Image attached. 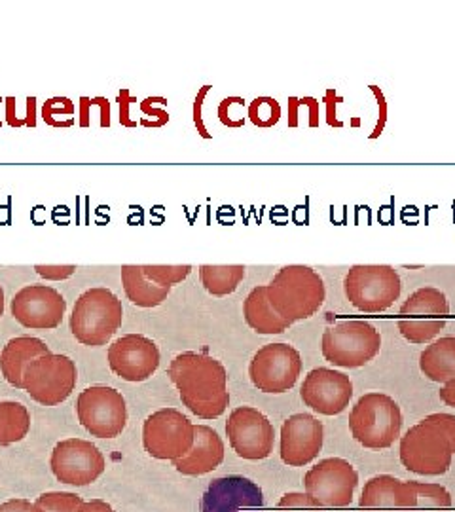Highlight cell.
Instances as JSON below:
<instances>
[{
  "label": "cell",
  "instance_id": "1",
  "mask_svg": "<svg viewBox=\"0 0 455 512\" xmlns=\"http://www.w3.org/2000/svg\"><path fill=\"white\" fill-rule=\"evenodd\" d=\"M169 378L181 401L201 420H217L230 406L228 372L211 355L184 351L169 365Z\"/></svg>",
  "mask_w": 455,
  "mask_h": 512
},
{
  "label": "cell",
  "instance_id": "2",
  "mask_svg": "<svg viewBox=\"0 0 455 512\" xmlns=\"http://www.w3.org/2000/svg\"><path fill=\"white\" fill-rule=\"evenodd\" d=\"M266 291L275 311L289 325L313 317L327 298L323 277L304 264L281 268L266 285Z\"/></svg>",
  "mask_w": 455,
  "mask_h": 512
},
{
  "label": "cell",
  "instance_id": "3",
  "mask_svg": "<svg viewBox=\"0 0 455 512\" xmlns=\"http://www.w3.org/2000/svg\"><path fill=\"white\" fill-rule=\"evenodd\" d=\"M349 431L368 450L391 448L401 440V406L380 391L366 393L349 412Z\"/></svg>",
  "mask_w": 455,
  "mask_h": 512
},
{
  "label": "cell",
  "instance_id": "4",
  "mask_svg": "<svg viewBox=\"0 0 455 512\" xmlns=\"http://www.w3.org/2000/svg\"><path fill=\"white\" fill-rule=\"evenodd\" d=\"M124 321V308L107 287H93L80 294L71 315V332L82 346H107Z\"/></svg>",
  "mask_w": 455,
  "mask_h": 512
},
{
  "label": "cell",
  "instance_id": "5",
  "mask_svg": "<svg viewBox=\"0 0 455 512\" xmlns=\"http://www.w3.org/2000/svg\"><path fill=\"white\" fill-rule=\"evenodd\" d=\"M321 351L330 365L361 368L382 351V334L363 319H344L325 330Z\"/></svg>",
  "mask_w": 455,
  "mask_h": 512
},
{
  "label": "cell",
  "instance_id": "6",
  "mask_svg": "<svg viewBox=\"0 0 455 512\" xmlns=\"http://www.w3.org/2000/svg\"><path fill=\"white\" fill-rule=\"evenodd\" d=\"M399 454L404 469L421 476L446 475L454 459L450 440L429 416L402 435Z\"/></svg>",
  "mask_w": 455,
  "mask_h": 512
},
{
  "label": "cell",
  "instance_id": "7",
  "mask_svg": "<svg viewBox=\"0 0 455 512\" xmlns=\"http://www.w3.org/2000/svg\"><path fill=\"white\" fill-rule=\"evenodd\" d=\"M344 293L364 313L387 311L402 293L401 275L387 264H357L344 277Z\"/></svg>",
  "mask_w": 455,
  "mask_h": 512
},
{
  "label": "cell",
  "instance_id": "8",
  "mask_svg": "<svg viewBox=\"0 0 455 512\" xmlns=\"http://www.w3.org/2000/svg\"><path fill=\"white\" fill-rule=\"evenodd\" d=\"M450 319L448 296L435 287H421L410 294L399 310V330L410 344H431Z\"/></svg>",
  "mask_w": 455,
  "mask_h": 512
},
{
  "label": "cell",
  "instance_id": "9",
  "mask_svg": "<svg viewBox=\"0 0 455 512\" xmlns=\"http://www.w3.org/2000/svg\"><path fill=\"white\" fill-rule=\"evenodd\" d=\"M76 416L91 437L116 439L128 425V404L118 389L91 385L78 395Z\"/></svg>",
  "mask_w": 455,
  "mask_h": 512
},
{
  "label": "cell",
  "instance_id": "10",
  "mask_svg": "<svg viewBox=\"0 0 455 512\" xmlns=\"http://www.w3.org/2000/svg\"><path fill=\"white\" fill-rule=\"evenodd\" d=\"M78 370L73 359L61 353H46L27 366L23 391L42 406H57L73 395Z\"/></svg>",
  "mask_w": 455,
  "mask_h": 512
},
{
  "label": "cell",
  "instance_id": "11",
  "mask_svg": "<svg viewBox=\"0 0 455 512\" xmlns=\"http://www.w3.org/2000/svg\"><path fill=\"white\" fill-rule=\"evenodd\" d=\"M143 446L150 458L177 461L194 446V423L175 408L150 414L143 425Z\"/></svg>",
  "mask_w": 455,
  "mask_h": 512
},
{
  "label": "cell",
  "instance_id": "12",
  "mask_svg": "<svg viewBox=\"0 0 455 512\" xmlns=\"http://www.w3.org/2000/svg\"><path fill=\"white\" fill-rule=\"evenodd\" d=\"M359 473L342 458L321 459L304 476V490L323 509H346L353 503Z\"/></svg>",
  "mask_w": 455,
  "mask_h": 512
},
{
  "label": "cell",
  "instance_id": "13",
  "mask_svg": "<svg viewBox=\"0 0 455 512\" xmlns=\"http://www.w3.org/2000/svg\"><path fill=\"white\" fill-rule=\"evenodd\" d=\"M300 374L302 357L289 344H268L258 349L249 365V378L256 389L273 395L291 391Z\"/></svg>",
  "mask_w": 455,
  "mask_h": 512
},
{
  "label": "cell",
  "instance_id": "14",
  "mask_svg": "<svg viewBox=\"0 0 455 512\" xmlns=\"http://www.w3.org/2000/svg\"><path fill=\"white\" fill-rule=\"evenodd\" d=\"M226 435L239 458L260 461L270 458L275 444V429L258 408L239 406L226 421Z\"/></svg>",
  "mask_w": 455,
  "mask_h": 512
},
{
  "label": "cell",
  "instance_id": "15",
  "mask_svg": "<svg viewBox=\"0 0 455 512\" xmlns=\"http://www.w3.org/2000/svg\"><path fill=\"white\" fill-rule=\"evenodd\" d=\"M50 467L55 478L69 486H90L105 473V458L90 440H61L52 452Z\"/></svg>",
  "mask_w": 455,
  "mask_h": 512
},
{
  "label": "cell",
  "instance_id": "16",
  "mask_svg": "<svg viewBox=\"0 0 455 512\" xmlns=\"http://www.w3.org/2000/svg\"><path fill=\"white\" fill-rule=\"evenodd\" d=\"M12 315L21 327L31 330L57 329L65 317L67 300L48 285H27L12 298Z\"/></svg>",
  "mask_w": 455,
  "mask_h": 512
},
{
  "label": "cell",
  "instance_id": "17",
  "mask_svg": "<svg viewBox=\"0 0 455 512\" xmlns=\"http://www.w3.org/2000/svg\"><path fill=\"white\" fill-rule=\"evenodd\" d=\"M300 397L313 412L321 416H338L353 399V384L344 372L319 366L304 378Z\"/></svg>",
  "mask_w": 455,
  "mask_h": 512
},
{
  "label": "cell",
  "instance_id": "18",
  "mask_svg": "<svg viewBox=\"0 0 455 512\" xmlns=\"http://www.w3.org/2000/svg\"><path fill=\"white\" fill-rule=\"evenodd\" d=\"M162 361L158 346L143 334H126L109 348L110 370L131 384L146 382Z\"/></svg>",
  "mask_w": 455,
  "mask_h": 512
},
{
  "label": "cell",
  "instance_id": "19",
  "mask_svg": "<svg viewBox=\"0 0 455 512\" xmlns=\"http://www.w3.org/2000/svg\"><path fill=\"white\" fill-rule=\"evenodd\" d=\"M325 442V427L311 414H294L283 421L279 454L289 467H306L319 458Z\"/></svg>",
  "mask_w": 455,
  "mask_h": 512
},
{
  "label": "cell",
  "instance_id": "20",
  "mask_svg": "<svg viewBox=\"0 0 455 512\" xmlns=\"http://www.w3.org/2000/svg\"><path fill=\"white\" fill-rule=\"evenodd\" d=\"M201 512H266L262 488L247 476H222L201 497Z\"/></svg>",
  "mask_w": 455,
  "mask_h": 512
},
{
  "label": "cell",
  "instance_id": "21",
  "mask_svg": "<svg viewBox=\"0 0 455 512\" xmlns=\"http://www.w3.org/2000/svg\"><path fill=\"white\" fill-rule=\"evenodd\" d=\"M224 461V442L209 425H194V446L184 458L173 461L175 469L186 476H203L219 469Z\"/></svg>",
  "mask_w": 455,
  "mask_h": 512
},
{
  "label": "cell",
  "instance_id": "22",
  "mask_svg": "<svg viewBox=\"0 0 455 512\" xmlns=\"http://www.w3.org/2000/svg\"><path fill=\"white\" fill-rule=\"evenodd\" d=\"M46 353H50V348L40 338H33V336L12 338L0 351V372L4 380L16 389H23V376L27 366Z\"/></svg>",
  "mask_w": 455,
  "mask_h": 512
},
{
  "label": "cell",
  "instance_id": "23",
  "mask_svg": "<svg viewBox=\"0 0 455 512\" xmlns=\"http://www.w3.org/2000/svg\"><path fill=\"white\" fill-rule=\"evenodd\" d=\"M361 512H408L406 484L391 475L372 476L359 499Z\"/></svg>",
  "mask_w": 455,
  "mask_h": 512
},
{
  "label": "cell",
  "instance_id": "24",
  "mask_svg": "<svg viewBox=\"0 0 455 512\" xmlns=\"http://www.w3.org/2000/svg\"><path fill=\"white\" fill-rule=\"evenodd\" d=\"M243 317L247 325L262 336L283 334L291 325L275 311L268 298L266 285L255 287L243 302Z\"/></svg>",
  "mask_w": 455,
  "mask_h": 512
},
{
  "label": "cell",
  "instance_id": "25",
  "mask_svg": "<svg viewBox=\"0 0 455 512\" xmlns=\"http://www.w3.org/2000/svg\"><path fill=\"white\" fill-rule=\"evenodd\" d=\"M419 368L425 378L437 384L455 380V336H442L419 355Z\"/></svg>",
  "mask_w": 455,
  "mask_h": 512
},
{
  "label": "cell",
  "instance_id": "26",
  "mask_svg": "<svg viewBox=\"0 0 455 512\" xmlns=\"http://www.w3.org/2000/svg\"><path fill=\"white\" fill-rule=\"evenodd\" d=\"M122 285L129 302L137 308H158L171 293V289L152 283L143 272V266L133 264L122 266Z\"/></svg>",
  "mask_w": 455,
  "mask_h": 512
},
{
  "label": "cell",
  "instance_id": "27",
  "mask_svg": "<svg viewBox=\"0 0 455 512\" xmlns=\"http://www.w3.org/2000/svg\"><path fill=\"white\" fill-rule=\"evenodd\" d=\"M404 484L408 512H454L452 494L444 486L418 480H408Z\"/></svg>",
  "mask_w": 455,
  "mask_h": 512
},
{
  "label": "cell",
  "instance_id": "28",
  "mask_svg": "<svg viewBox=\"0 0 455 512\" xmlns=\"http://www.w3.org/2000/svg\"><path fill=\"white\" fill-rule=\"evenodd\" d=\"M200 279L203 289L217 298L236 293L239 283L245 279V266L228 264V266H200Z\"/></svg>",
  "mask_w": 455,
  "mask_h": 512
},
{
  "label": "cell",
  "instance_id": "29",
  "mask_svg": "<svg viewBox=\"0 0 455 512\" xmlns=\"http://www.w3.org/2000/svg\"><path fill=\"white\" fill-rule=\"evenodd\" d=\"M31 429V414L21 403H0V446H10L25 439Z\"/></svg>",
  "mask_w": 455,
  "mask_h": 512
},
{
  "label": "cell",
  "instance_id": "30",
  "mask_svg": "<svg viewBox=\"0 0 455 512\" xmlns=\"http://www.w3.org/2000/svg\"><path fill=\"white\" fill-rule=\"evenodd\" d=\"M247 118L256 128H273L281 120V105L273 97H256L247 109Z\"/></svg>",
  "mask_w": 455,
  "mask_h": 512
},
{
  "label": "cell",
  "instance_id": "31",
  "mask_svg": "<svg viewBox=\"0 0 455 512\" xmlns=\"http://www.w3.org/2000/svg\"><path fill=\"white\" fill-rule=\"evenodd\" d=\"M143 272H145L146 277L152 283L165 287V289H171L173 285L182 283L190 275L192 266L190 264H177V266H171V264H148V266H143Z\"/></svg>",
  "mask_w": 455,
  "mask_h": 512
},
{
  "label": "cell",
  "instance_id": "32",
  "mask_svg": "<svg viewBox=\"0 0 455 512\" xmlns=\"http://www.w3.org/2000/svg\"><path fill=\"white\" fill-rule=\"evenodd\" d=\"M82 503V497L71 492H50L37 499V507L42 512H78Z\"/></svg>",
  "mask_w": 455,
  "mask_h": 512
},
{
  "label": "cell",
  "instance_id": "33",
  "mask_svg": "<svg viewBox=\"0 0 455 512\" xmlns=\"http://www.w3.org/2000/svg\"><path fill=\"white\" fill-rule=\"evenodd\" d=\"M273 512H327V509L319 507L306 492H291L279 499Z\"/></svg>",
  "mask_w": 455,
  "mask_h": 512
},
{
  "label": "cell",
  "instance_id": "34",
  "mask_svg": "<svg viewBox=\"0 0 455 512\" xmlns=\"http://www.w3.org/2000/svg\"><path fill=\"white\" fill-rule=\"evenodd\" d=\"M74 112L76 107L69 97H52L42 107V120L52 128H59L57 116H73Z\"/></svg>",
  "mask_w": 455,
  "mask_h": 512
},
{
  "label": "cell",
  "instance_id": "35",
  "mask_svg": "<svg viewBox=\"0 0 455 512\" xmlns=\"http://www.w3.org/2000/svg\"><path fill=\"white\" fill-rule=\"evenodd\" d=\"M310 110V128H319L321 103L315 97H289V128H298V109Z\"/></svg>",
  "mask_w": 455,
  "mask_h": 512
},
{
  "label": "cell",
  "instance_id": "36",
  "mask_svg": "<svg viewBox=\"0 0 455 512\" xmlns=\"http://www.w3.org/2000/svg\"><path fill=\"white\" fill-rule=\"evenodd\" d=\"M241 101H245L243 97H226V99H222L219 105V120L222 126H226V128H243L245 126V116H243V112H236L234 107H236L237 103H241Z\"/></svg>",
  "mask_w": 455,
  "mask_h": 512
},
{
  "label": "cell",
  "instance_id": "37",
  "mask_svg": "<svg viewBox=\"0 0 455 512\" xmlns=\"http://www.w3.org/2000/svg\"><path fill=\"white\" fill-rule=\"evenodd\" d=\"M167 99L165 97H146L145 101L141 103V112L145 116H154V124L152 128H162L169 122V112L165 110Z\"/></svg>",
  "mask_w": 455,
  "mask_h": 512
},
{
  "label": "cell",
  "instance_id": "38",
  "mask_svg": "<svg viewBox=\"0 0 455 512\" xmlns=\"http://www.w3.org/2000/svg\"><path fill=\"white\" fill-rule=\"evenodd\" d=\"M35 272L40 277L48 279V281H65V279L73 277L76 266L74 264H67V266H42V264H37Z\"/></svg>",
  "mask_w": 455,
  "mask_h": 512
},
{
  "label": "cell",
  "instance_id": "39",
  "mask_svg": "<svg viewBox=\"0 0 455 512\" xmlns=\"http://www.w3.org/2000/svg\"><path fill=\"white\" fill-rule=\"evenodd\" d=\"M370 92L374 93V97H376V101H378V110H380V114H378V124H376L374 131L370 133V139H378V137L382 135L383 129H385V124H387L389 105H387V99H385V95H383L380 86H374V84H372V86H370Z\"/></svg>",
  "mask_w": 455,
  "mask_h": 512
},
{
  "label": "cell",
  "instance_id": "40",
  "mask_svg": "<svg viewBox=\"0 0 455 512\" xmlns=\"http://www.w3.org/2000/svg\"><path fill=\"white\" fill-rule=\"evenodd\" d=\"M209 92H211V86H203L198 95H196V101H194V126H196L200 137H203V139H211L213 137L205 128V124H203V101H205V97H207Z\"/></svg>",
  "mask_w": 455,
  "mask_h": 512
},
{
  "label": "cell",
  "instance_id": "41",
  "mask_svg": "<svg viewBox=\"0 0 455 512\" xmlns=\"http://www.w3.org/2000/svg\"><path fill=\"white\" fill-rule=\"evenodd\" d=\"M342 101H344V99L338 97L336 90H327V93H325L323 103L327 105V124L330 128H344V122L338 120V114H336V107H338V103H342Z\"/></svg>",
  "mask_w": 455,
  "mask_h": 512
},
{
  "label": "cell",
  "instance_id": "42",
  "mask_svg": "<svg viewBox=\"0 0 455 512\" xmlns=\"http://www.w3.org/2000/svg\"><path fill=\"white\" fill-rule=\"evenodd\" d=\"M133 103H137V101L131 97V93H129L128 88H124L122 92L118 93L120 124H122V126H126V128H135V126H137V122H135V120H131V114H129V109H131V105H133Z\"/></svg>",
  "mask_w": 455,
  "mask_h": 512
},
{
  "label": "cell",
  "instance_id": "43",
  "mask_svg": "<svg viewBox=\"0 0 455 512\" xmlns=\"http://www.w3.org/2000/svg\"><path fill=\"white\" fill-rule=\"evenodd\" d=\"M429 418L435 421L438 427L444 431V435L448 437L450 444H452V450H454L455 456V416H452V414H444V412H438V414H431Z\"/></svg>",
  "mask_w": 455,
  "mask_h": 512
},
{
  "label": "cell",
  "instance_id": "44",
  "mask_svg": "<svg viewBox=\"0 0 455 512\" xmlns=\"http://www.w3.org/2000/svg\"><path fill=\"white\" fill-rule=\"evenodd\" d=\"M0 512H42L37 503H31L27 499H10L0 505Z\"/></svg>",
  "mask_w": 455,
  "mask_h": 512
},
{
  "label": "cell",
  "instance_id": "45",
  "mask_svg": "<svg viewBox=\"0 0 455 512\" xmlns=\"http://www.w3.org/2000/svg\"><path fill=\"white\" fill-rule=\"evenodd\" d=\"M4 105H6V122H8V126H12V128L25 126V120L18 118L16 99H14V97H6V99H4Z\"/></svg>",
  "mask_w": 455,
  "mask_h": 512
},
{
  "label": "cell",
  "instance_id": "46",
  "mask_svg": "<svg viewBox=\"0 0 455 512\" xmlns=\"http://www.w3.org/2000/svg\"><path fill=\"white\" fill-rule=\"evenodd\" d=\"M91 105L101 109V128H110V103L107 97H93Z\"/></svg>",
  "mask_w": 455,
  "mask_h": 512
},
{
  "label": "cell",
  "instance_id": "47",
  "mask_svg": "<svg viewBox=\"0 0 455 512\" xmlns=\"http://www.w3.org/2000/svg\"><path fill=\"white\" fill-rule=\"evenodd\" d=\"M78 512H114V509L110 507L107 501L93 499V501H84V503L80 505Z\"/></svg>",
  "mask_w": 455,
  "mask_h": 512
},
{
  "label": "cell",
  "instance_id": "48",
  "mask_svg": "<svg viewBox=\"0 0 455 512\" xmlns=\"http://www.w3.org/2000/svg\"><path fill=\"white\" fill-rule=\"evenodd\" d=\"M438 397H440L442 403L455 408V380H450V382L442 384L440 391H438Z\"/></svg>",
  "mask_w": 455,
  "mask_h": 512
},
{
  "label": "cell",
  "instance_id": "49",
  "mask_svg": "<svg viewBox=\"0 0 455 512\" xmlns=\"http://www.w3.org/2000/svg\"><path fill=\"white\" fill-rule=\"evenodd\" d=\"M91 97H80V126L90 128Z\"/></svg>",
  "mask_w": 455,
  "mask_h": 512
},
{
  "label": "cell",
  "instance_id": "50",
  "mask_svg": "<svg viewBox=\"0 0 455 512\" xmlns=\"http://www.w3.org/2000/svg\"><path fill=\"white\" fill-rule=\"evenodd\" d=\"M25 126L35 128L37 126V97H27V118Z\"/></svg>",
  "mask_w": 455,
  "mask_h": 512
},
{
  "label": "cell",
  "instance_id": "51",
  "mask_svg": "<svg viewBox=\"0 0 455 512\" xmlns=\"http://www.w3.org/2000/svg\"><path fill=\"white\" fill-rule=\"evenodd\" d=\"M4 313V291H2V287H0V315Z\"/></svg>",
  "mask_w": 455,
  "mask_h": 512
},
{
  "label": "cell",
  "instance_id": "52",
  "mask_svg": "<svg viewBox=\"0 0 455 512\" xmlns=\"http://www.w3.org/2000/svg\"><path fill=\"white\" fill-rule=\"evenodd\" d=\"M0 101H2V99H0ZM0 126H2V122H0Z\"/></svg>",
  "mask_w": 455,
  "mask_h": 512
}]
</instances>
